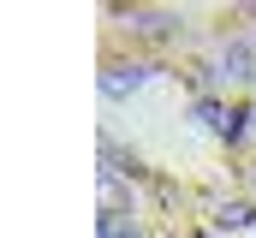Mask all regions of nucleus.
I'll return each instance as SVG.
<instances>
[{"label": "nucleus", "instance_id": "obj_1", "mask_svg": "<svg viewBox=\"0 0 256 238\" xmlns=\"http://www.w3.org/2000/svg\"><path fill=\"white\" fill-rule=\"evenodd\" d=\"M102 238H126V232H120V226H114V220H108V226H102Z\"/></svg>", "mask_w": 256, "mask_h": 238}]
</instances>
